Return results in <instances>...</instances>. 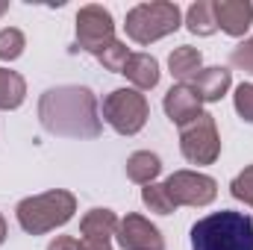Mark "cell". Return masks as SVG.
<instances>
[{
    "instance_id": "cell-20",
    "label": "cell",
    "mask_w": 253,
    "mask_h": 250,
    "mask_svg": "<svg viewBox=\"0 0 253 250\" xmlns=\"http://www.w3.org/2000/svg\"><path fill=\"white\" fill-rule=\"evenodd\" d=\"M126 59H129V47H126L124 42H118V39L97 53V62L103 65L106 71H112V74H124Z\"/></svg>"
},
{
    "instance_id": "cell-9",
    "label": "cell",
    "mask_w": 253,
    "mask_h": 250,
    "mask_svg": "<svg viewBox=\"0 0 253 250\" xmlns=\"http://www.w3.org/2000/svg\"><path fill=\"white\" fill-rule=\"evenodd\" d=\"M115 239H118L121 250H165L162 233L144 215H135V212H129L124 221L118 224Z\"/></svg>"
},
{
    "instance_id": "cell-22",
    "label": "cell",
    "mask_w": 253,
    "mask_h": 250,
    "mask_svg": "<svg viewBox=\"0 0 253 250\" xmlns=\"http://www.w3.org/2000/svg\"><path fill=\"white\" fill-rule=\"evenodd\" d=\"M233 103H236L239 118H242V121H248V124H253V85H251V83H242V85L236 88Z\"/></svg>"
},
{
    "instance_id": "cell-17",
    "label": "cell",
    "mask_w": 253,
    "mask_h": 250,
    "mask_svg": "<svg viewBox=\"0 0 253 250\" xmlns=\"http://www.w3.org/2000/svg\"><path fill=\"white\" fill-rule=\"evenodd\" d=\"M27 97V83L18 71H9V68H0V109L9 112V109H18Z\"/></svg>"
},
{
    "instance_id": "cell-14",
    "label": "cell",
    "mask_w": 253,
    "mask_h": 250,
    "mask_svg": "<svg viewBox=\"0 0 253 250\" xmlns=\"http://www.w3.org/2000/svg\"><path fill=\"white\" fill-rule=\"evenodd\" d=\"M118 224L121 221H118V215L112 209H91L80 221V236L83 239H106L109 242L118 233Z\"/></svg>"
},
{
    "instance_id": "cell-24",
    "label": "cell",
    "mask_w": 253,
    "mask_h": 250,
    "mask_svg": "<svg viewBox=\"0 0 253 250\" xmlns=\"http://www.w3.org/2000/svg\"><path fill=\"white\" fill-rule=\"evenodd\" d=\"M230 65L239 68V71H245V74H253V36L251 39H245L239 47H233V53H230Z\"/></svg>"
},
{
    "instance_id": "cell-2",
    "label": "cell",
    "mask_w": 253,
    "mask_h": 250,
    "mask_svg": "<svg viewBox=\"0 0 253 250\" xmlns=\"http://www.w3.org/2000/svg\"><path fill=\"white\" fill-rule=\"evenodd\" d=\"M191 250H253V218L221 209L191 227Z\"/></svg>"
},
{
    "instance_id": "cell-15",
    "label": "cell",
    "mask_w": 253,
    "mask_h": 250,
    "mask_svg": "<svg viewBox=\"0 0 253 250\" xmlns=\"http://www.w3.org/2000/svg\"><path fill=\"white\" fill-rule=\"evenodd\" d=\"M159 174H162V159L150 150H135L126 159V177L138 186H150Z\"/></svg>"
},
{
    "instance_id": "cell-3",
    "label": "cell",
    "mask_w": 253,
    "mask_h": 250,
    "mask_svg": "<svg viewBox=\"0 0 253 250\" xmlns=\"http://www.w3.org/2000/svg\"><path fill=\"white\" fill-rule=\"evenodd\" d=\"M74 212H77V197L65 188L24 197L15 206V218H18L21 230L30 233V236H44V233L62 227L74 218Z\"/></svg>"
},
{
    "instance_id": "cell-6",
    "label": "cell",
    "mask_w": 253,
    "mask_h": 250,
    "mask_svg": "<svg viewBox=\"0 0 253 250\" xmlns=\"http://www.w3.org/2000/svg\"><path fill=\"white\" fill-rule=\"evenodd\" d=\"M180 150L191 165H212L221 156V135L212 115H200L197 121L180 126Z\"/></svg>"
},
{
    "instance_id": "cell-27",
    "label": "cell",
    "mask_w": 253,
    "mask_h": 250,
    "mask_svg": "<svg viewBox=\"0 0 253 250\" xmlns=\"http://www.w3.org/2000/svg\"><path fill=\"white\" fill-rule=\"evenodd\" d=\"M6 242V221H3V215H0V245Z\"/></svg>"
},
{
    "instance_id": "cell-7",
    "label": "cell",
    "mask_w": 253,
    "mask_h": 250,
    "mask_svg": "<svg viewBox=\"0 0 253 250\" xmlns=\"http://www.w3.org/2000/svg\"><path fill=\"white\" fill-rule=\"evenodd\" d=\"M115 42V21H112V12L97 6V3H88L77 12V47L85 50V53H100L103 47H109Z\"/></svg>"
},
{
    "instance_id": "cell-23",
    "label": "cell",
    "mask_w": 253,
    "mask_h": 250,
    "mask_svg": "<svg viewBox=\"0 0 253 250\" xmlns=\"http://www.w3.org/2000/svg\"><path fill=\"white\" fill-rule=\"evenodd\" d=\"M230 191H233V197H236V200H242V203L253 206V165H248V168L233 180Z\"/></svg>"
},
{
    "instance_id": "cell-4",
    "label": "cell",
    "mask_w": 253,
    "mask_h": 250,
    "mask_svg": "<svg viewBox=\"0 0 253 250\" xmlns=\"http://www.w3.org/2000/svg\"><path fill=\"white\" fill-rule=\"evenodd\" d=\"M183 24V12L177 3L168 0H156V3H138L126 12L124 30L126 39H132L135 44H153L171 33H177Z\"/></svg>"
},
{
    "instance_id": "cell-19",
    "label": "cell",
    "mask_w": 253,
    "mask_h": 250,
    "mask_svg": "<svg viewBox=\"0 0 253 250\" xmlns=\"http://www.w3.org/2000/svg\"><path fill=\"white\" fill-rule=\"evenodd\" d=\"M141 203H144L150 212H156V215H171V212H177L174 200H171L168 191H165V183H150V186L141 188Z\"/></svg>"
},
{
    "instance_id": "cell-25",
    "label": "cell",
    "mask_w": 253,
    "mask_h": 250,
    "mask_svg": "<svg viewBox=\"0 0 253 250\" xmlns=\"http://www.w3.org/2000/svg\"><path fill=\"white\" fill-rule=\"evenodd\" d=\"M47 250H80V242L71 239V236H56V239L47 245Z\"/></svg>"
},
{
    "instance_id": "cell-13",
    "label": "cell",
    "mask_w": 253,
    "mask_h": 250,
    "mask_svg": "<svg viewBox=\"0 0 253 250\" xmlns=\"http://www.w3.org/2000/svg\"><path fill=\"white\" fill-rule=\"evenodd\" d=\"M126 80L135 85V91H147L159 85V62L150 53H129L124 68Z\"/></svg>"
},
{
    "instance_id": "cell-28",
    "label": "cell",
    "mask_w": 253,
    "mask_h": 250,
    "mask_svg": "<svg viewBox=\"0 0 253 250\" xmlns=\"http://www.w3.org/2000/svg\"><path fill=\"white\" fill-rule=\"evenodd\" d=\"M6 9H9V3H6V0H0V15H3Z\"/></svg>"
},
{
    "instance_id": "cell-21",
    "label": "cell",
    "mask_w": 253,
    "mask_h": 250,
    "mask_svg": "<svg viewBox=\"0 0 253 250\" xmlns=\"http://www.w3.org/2000/svg\"><path fill=\"white\" fill-rule=\"evenodd\" d=\"M24 47H27V39H24V33H21L18 27L0 30V59H3V62L18 59V56L24 53Z\"/></svg>"
},
{
    "instance_id": "cell-11",
    "label": "cell",
    "mask_w": 253,
    "mask_h": 250,
    "mask_svg": "<svg viewBox=\"0 0 253 250\" xmlns=\"http://www.w3.org/2000/svg\"><path fill=\"white\" fill-rule=\"evenodd\" d=\"M162 106H165V115L171 118V124H177V126H186V124L197 121V118L203 115V112H200L203 100L194 94V88H191V85H183V83L168 88V94H165Z\"/></svg>"
},
{
    "instance_id": "cell-18",
    "label": "cell",
    "mask_w": 253,
    "mask_h": 250,
    "mask_svg": "<svg viewBox=\"0 0 253 250\" xmlns=\"http://www.w3.org/2000/svg\"><path fill=\"white\" fill-rule=\"evenodd\" d=\"M186 27H189L191 36H212V33L218 30L212 0H197V3H191L189 12H186Z\"/></svg>"
},
{
    "instance_id": "cell-12",
    "label": "cell",
    "mask_w": 253,
    "mask_h": 250,
    "mask_svg": "<svg viewBox=\"0 0 253 250\" xmlns=\"http://www.w3.org/2000/svg\"><path fill=\"white\" fill-rule=\"evenodd\" d=\"M233 85V74L221 65H212V68H200L197 77L191 80V88L194 94L203 100V103H218Z\"/></svg>"
},
{
    "instance_id": "cell-10",
    "label": "cell",
    "mask_w": 253,
    "mask_h": 250,
    "mask_svg": "<svg viewBox=\"0 0 253 250\" xmlns=\"http://www.w3.org/2000/svg\"><path fill=\"white\" fill-rule=\"evenodd\" d=\"M218 30H224L233 39H242L253 24V3L251 0H212Z\"/></svg>"
},
{
    "instance_id": "cell-1",
    "label": "cell",
    "mask_w": 253,
    "mask_h": 250,
    "mask_svg": "<svg viewBox=\"0 0 253 250\" xmlns=\"http://www.w3.org/2000/svg\"><path fill=\"white\" fill-rule=\"evenodd\" d=\"M39 121L50 135L97 138L103 121L97 115V97L85 85H56L39 97Z\"/></svg>"
},
{
    "instance_id": "cell-5",
    "label": "cell",
    "mask_w": 253,
    "mask_h": 250,
    "mask_svg": "<svg viewBox=\"0 0 253 250\" xmlns=\"http://www.w3.org/2000/svg\"><path fill=\"white\" fill-rule=\"evenodd\" d=\"M150 118L147 97L135 88H115L103 97V121L118 135H135L141 132Z\"/></svg>"
},
{
    "instance_id": "cell-26",
    "label": "cell",
    "mask_w": 253,
    "mask_h": 250,
    "mask_svg": "<svg viewBox=\"0 0 253 250\" xmlns=\"http://www.w3.org/2000/svg\"><path fill=\"white\" fill-rule=\"evenodd\" d=\"M80 250H112V245L106 239H83L80 242Z\"/></svg>"
},
{
    "instance_id": "cell-16",
    "label": "cell",
    "mask_w": 253,
    "mask_h": 250,
    "mask_svg": "<svg viewBox=\"0 0 253 250\" xmlns=\"http://www.w3.org/2000/svg\"><path fill=\"white\" fill-rule=\"evenodd\" d=\"M200 65H203V56H200V50H197V47H189V44L177 47V50H174V53L168 56V68H171V77H174V80H180L183 85H189L191 80L197 77Z\"/></svg>"
},
{
    "instance_id": "cell-8",
    "label": "cell",
    "mask_w": 253,
    "mask_h": 250,
    "mask_svg": "<svg viewBox=\"0 0 253 250\" xmlns=\"http://www.w3.org/2000/svg\"><path fill=\"white\" fill-rule=\"evenodd\" d=\"M165 191L168 197L174 200V206H191V209H200V206H209L215 197H218V183L209 177V174H197V171H174L168 180H165Z\"/></svg>"
}]
</instances>
